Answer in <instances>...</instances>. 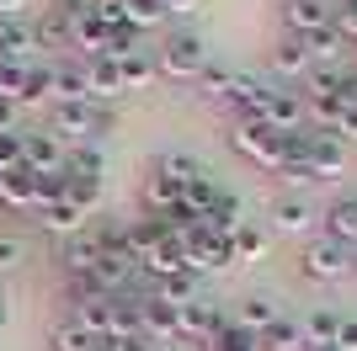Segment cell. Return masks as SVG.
<instances>
[{"instance_id": "cell-1", "label": "cell", "mask_w": 357, "mask_h": 351, "mask_svg": "<svg viewBox=\"0 0 357 351\" xmlns=\"http://www.w3.org/2000/svg\"><path fill=\"white\" fill-rule=\"evenodd\" d=\"M298 272L310 282H342V277L357 272V256H352V245H342V240L314 234L310 245H304V256H298Z\"/></svg>"}, {"instance_id": "cell-2", "label": "cell", "mask_w": 357, "mask_h": 351, "mask_svg": "<svg viewBox=\"0 0 357 351\" xmlns=\"http://www.w3.org/2000/svg\"><path fill=\"white\" fill-rule=\"evenodd\" d=\"M229 144L245 155V160H256L261 171H283V155H288V133H278L272 123H235V133H229Z\"/></svg>"}, {"instance_id": "cell-3", "label": "cell", "mask_w": 357, "mask_h": 351, "mask_svg": "<svg viewBox=\"0 0 357 351\" xmlns=\"http://www.w3.org/2000/svg\"><path fill=\"white\" fill-rule=\"evenodd\" d=\"M203 64H208V48H203V38L197 32H171L160 48V75H171V80H197L203 75Z\"/></svg>"}, {"instance_id": "cell-4", "label": "cell", "mask_w": 357, "mask_h": 351, "mask_svg": "<svg viewBox=\"0 0 357 351\" xmlns=\"http://www.w3.org/2000/svg\"><path fill=\"white\" fill-rule=\"evenodd\" d=\"M54 133L59 139H102V133H112V117L96 102H59L54 107Z\"/></svg>"}, {"instance_id": "cell-5", "label": "cell", "mask_w": 357, "mask_h": 351, "mask_svg": "<svg viewBox=\"0 0 357 351\" xmlns=\"http://www.w3.org/2000/svg\"><path fill=\"white\" fill-rule=\"evenodd\" d=\"M22 139H27V171H38V176H64L70 171V149H64V139L54 128L22 133Z\"/></svg>"}, {"instance_id": "cell-6", "label": "cell", "mask_w": 357, "mask_h": 351, "mask_svg": "<svg viewBox=\"0 0 357 351\" xmlns=\"http://www.w3.org/2000/svg\"><path fill=\"white\" fill-rule=\"evenodd\" d=\"M229 107H235V123H267V107H272V91L251 75H235L229 86Z\"/></svg>"}, {"instance_id": "cell-7", "label": "cell", "mask_w": 357, "mask_h": 351, "mask_svg": "<svg viewBox=\"0 0 357 351\" xmlns=\"http://www.w3.org/2000/svg\"><path fill=\"white\" fill-rule=\"evenodd\" d=\"M347 171V144L336 133H310V176L314 181H342Z\"/></svg>"}, {"instance_id": "cell-8", "label": "cell", "mask_w": 357, "mask_h": 351, "mask_svg": "<svg viewBox=\"0 0 357 351\" xmlns=\"http://www.w3.org/2000/svg\"><path fill=\"white\" fill-rule=\"evenodd\" d=\"M0 208H43V176L27 165L0 176Z\"/></svg>"}, {"instance_id": "cell-9", "label": "cell", "mask_w": 357, "mask_h": 351, "mask_svg": "<svg viewBox=\"0 0 357 351\" xmlns=\"http://www.w3.org/2000/svg\"><path fill=\"white\" fill-rule=\"evenodd\" d=\"M314 219H326V213H320L310 197H278V208H272V224H278V234H310Z\"/></svg>"}, {"instance_id": "cell-10", "label": "cell", "mask_w": 357, "mask_h": 351, "mask_svg": "<svg viewBox=\"0 0 357 351\" xmlns=\"http://www.w3.org/2000/svg\"><path fill=\"white\" fill-rule=\"evenodd\" d=\"M112 96H123V70L118 58H91L86 64V102H112Z\"/></svg>"}, {"instance_id": "cell-11", "label": "cell", "mask_w": 357, "mask_h": 351, "mask_svg": "<svg viewBox=\"0 0 357 351\" xmlns=\"http://www.w3.org/2000/svg\"><path fill=\"white\" fill-rule=\"evenodd\" d=\"M86 219H91V213H86L80 203L59 197V203H48V208H43V219H38V224H43L48 234H59V240H75V234H86Z\"/></svg>"}, {"instance_id": "cell-12", "label": "cell", "mask_w": 357, "mask_h": 351, "mask_svg": "<svg viewBox=\"0 0 357 351\" xmlns=\"http://www.w3.org/2000/svg\"><path fill=\"white\" fill-rule=\"evenodd\" d=\"M139 304H144V336L155 341V346H160V341H181V314L171 304H160L155 292L139 298Z\"/></svg>"}, {"instance_id": "cell-13", "label": "cell", "mask_w": 357, "mask_h": 351, "mask_svg": "<svg viewBox=\"0 0 357 351\" xmlns=\"http://www.w3.org/2000/svg\"><path fill=\"white\" fill-rule=\"evenodd\" d=\"M256 351H304V320L294 314H278V320L256 336Z\"/></svg>"}, {"instance_id": "cell-14", "label": "cell", "mask_w": 357, "mask_h": 351, "mask_svg": "<svg viewBox=\"0 0 357 351\" xmlns=\"http://www.w3.org/2000/svg\"><path fill=\"white\" fill-rule=\"evenodd\" d=\"M283 16H288V27H294V38H310V32L331 27L326 0H283Z\"/></svg>"}, {"instance_id": "cell-15", "label": "cell", "mask_w": 357, "mask_h": 351, "mask_svg": "<svg viewBox=\"0 0 357 351\" xmlns=\"http://www.w3.org/2000/svg\"><path fill=\"white\" fill-rule=\"evenodd\" d=\"M59 261L70 277H86V272H96V261H102V240L96 234H75V240H64Z\"/></svg>"}, {"instance_id": "cell-16", "label": "cell", "mask_w": 357, "mask_h": 351, "mask_svg": "<svg viewBox=\"0 0 357 351\" xmlns=\"http://www.w3.org/2000/svg\"><path fill=\"white\" fill-rule=\"evenodd\" d=\"M176 314H181V336L197 341V346H203V341L224 325V314H219L213 304H203V298H197V304H187V309H176Z\"/></svg>"}, {"instance_id": "cell-17", "label": "cell", "mask_w": 357, "mask_h": 351, "mask_svg": "<svg viewBox=\"0 0 357 351\" xmlns=\"http://www.w3.org/2000/svg\"><path fill=\"white\" fill-rule=\"evenodd\" d=\"M267 123L278 133H298V128H304V96H298V91H272Z\"/></svg>"}, {"instance_id": "cell-18", "label": "cell", "mask_w": 357, "mask_h": 351, "mask_svg": "<svg viewBox=\"0 0 357 351\" xmlns=\"http://www.w3.org/2000/svg\"><path fill=\"white\" fill-rule=\"evenodd\" d=\"M278 314H283V309L272 304L267 292H251V298H240V314H235V325H240V330H251V336H261V330H267V325L278 320Z\"/></svg>"}, {"instance_id": "cell-19", "label": "cell", "mask_w": 357, "mask_h": 351, "mask_svg": "<svg viewBox=\"0 0 357 351\" xmlns=\"http://www.w3.org/2000/svg\"><path fill=\"white\" fill-rule=\"evenodd\" d=\"M326 234L342 245H357V197H336L326 208Z\"/></svg>"}, {"instance_id": "cell-20", "label": "cell", "mask_w": 357, "mask_h": 351, "mask_svg": "<svg viewBox=\"0 0 357 351\" xmlns=\"http://www.w3.org/2000/svg\"><path fill=\"white\" fill-rule=\"evenodd\" d=\"M107 22H96V16H80V22H75V32H70V48H80V54H91V58H102L107 54Z\"/></svg>"}, {"instance_id": "cell-21", "label": "cell", "mask_w": 357, "mask_h": 351, "mask_svg": "<svg viewBox=\"0 0 357 351\" xmlns=\"http://www.w3.org/2000/svg\"><path fill=\"white\" fill-rule=\"evenodd\" d=\"M38 48L27 27H16V22H0V64H27V54Z\"/></svg>"}, {"instance_id": "cell-22", "label": "cell", "mask_w": 357, "mask_h": 351, "mask_svg": "<svg viewBox=\"0 0 357 351\" xmlns=\"http://www.w3.org/2000/svg\"><path fill=\"white\" fill-rule=\"evenodd\" d=\"M144 203H149V213H176L181 208V181H171V176H149L144 181Z\"/></svg>"}, {"instance_id": "cell-23", "label": "cell", "mask_w": 357, "mask_h": 351, "mask_svg": "<svg viewBox=\"0 0 357 351\" xmlns=\"http://www.w3.org/2000/svg\"><path fill=\"white\" fill-rule=\"evenodd\" d=\"M70 32H75V22L59 11V6H48V11H43V22L32 27V38H38L43 48H70Z\"/></svg>"}, {"instance_id": "cell-24", "label": "cell", "mask_w": 357, "mask_h": 351, "mask_svg": "<svg viewBox=\"0 0 357 351\" xmlns=\"http://www.w3.org/2000/svg\"><path fill=\"white\" fill-rule=\"evenodd\" d=\"M310 48H304V38H283V43L272 48V70L278 75H310Z\"/></svg>"}, {"instance_id": "cell-25", "label": "cell", "mask_w": 357, "mask_h": 351, "mask_svg": "<svg viewBox=\"0 0 357 351\" xmlns=\"http://www.w3.org/2000/svg\"><path fill=\"white\" fill-rule=\"evenodd\" d=\"M336 330H342V314H336V309L304 314V346H336Z\"/></svg>"}, {"instance_id": "cell-26", "label": "cell", "mask_w": 357, "mask_h": 351, "mask_svg": "<svg viewBox=\"0 0 357 351\" xmlns=\"http://www.w3.org/2000/svg\"><path fill=\"white\" fill-rule=\"evenodd\" d=\"M118 6H123V22H128V27H139V32L160 27L165 16H171V6H165V0H118Z\"/></svg>"}, {"instance_id": "cell-27", "label": "cell", "mask_w": 357, "mask_h": 351, "mask_svg": "<svg viewBox=\"0 0 357 351\" xmlns=\"http://www.w3.org/2000/svg\"><path fill=\"white\" fill-rule=\"evenodd\" d=\"M213 203H219V192H213L208 171L197 176V181H187V187H181V213H187V219H203Z\"/></svg>"}, {"instance_id": "cell-28", "label": "cell", "mask_w": 357, "mask_h": 351, "mask_svg": "<svg viewBox=\"0 0 357 351\" xmlns=\"http://www.w3.org/2000/svg\"><path fill=\"white\" fill-rule=\"evenodd\" d=\"M155 298H160V304H171V309H187V304H197V277H192V272H176V277H160Z\"/></svg>"}, {"instance_id": "cell-29", "label": "cell", "mask_w": 357, "mask_h": 351, "mask_svg": "<svg viewBox=\"0 0 357 351\" xmlns=\"http://www.w3.org/2000/svg\"><path fill=\"white\" fill-rule=\"evenodd\" d=\"M155 176H171V181H181V187H187V181H197V176H203V165H197L187 149H165L160 160H155Z\"/></svg>"}, {"instance_id": "cell-30", "label": "cell", "mask_w": 357, "mask_h": 351, "mask_svg": "<svg viewBox=\"0 0 357 351\" xmlns=\"http://www.w3.org/2000/svg\"><path fill=\"white\" fill-rule=\"evenodd\" d=\"M75 325L86 330V336H112V298H102V304H80L75 309Z\"/></svg>"}, {"instance_id": "cell-31", "label": "cell", "mask_w": 357, "mask_h": 351, "mask_svg": "<svg viewBox=\"0 0 357 351\" xmlns=\"http://www.w3.org/2000/svg\"><path fill=\"white\" fill-rule=\"evenodd\" d=\"M229 250H235V266H251L267 256V229H256V224H245V229L229 240Z\"/></svg>"}, {"instance_id": "cell-32", "label": "cell", "mask_w": 357, "mask_h": 351, "mask_svg": "<svg viewBox=\"0 0 357 351\" xmlns=\"http://www.w3.org/2000/svg\"><path fill=\"white\" fill-rule=\"evenodd\" d=\"M203 351H256V336H251V330H240L235 320H224L219 330L203 341Z\"/></svg>"}, {"instance_id": "cell-33", "label": "cell", "mask_w": 357, "mask_h": 351, "mask_svg": "<svg viewBox=\"0 0 357 351\" xmlns=\"http://www.w3.org/2000/svg\"><path fill=\"white\" fill-rule=\"evenodd\" d=\"M304 48H310L314 64H336V58H342V48H347V38H342L336 27H320V32H310V38H304Z\"/></svg>"}, {"instance_id": "cell-34", "label": "cell", "mask_w": 357, "mask_h": 351, "mask_svg": "<svg viewBox=\"0 0 357 351\" xmlns=\"http://www.w3.org/2000/svg\"><path fill=\"white\" fill-rule=\"evenodd\" d=\"M229 86H235V70H224V64H203L197 91H203L208 102H229Z\"/></svg>"}, {"instance_id": "cell-35", "label": "cell", "mask_w": 357, "mask_h": 351, "mask_svg": "<svg viewBox=\"0 0 357 351\" xmlns=\"http://www.w3.org/2000/svg\"><path fill=\"white\" fill-rule=\"evenodd\" d=\"M64 197H70V203H80L91 213V208L102 203V181H91V176H70L64 171Z\"/></svg>"}, {"instance_id": "cell-36", "label": "cell", "mask_w": 357, "mask_h": 351, "mask_svg": "<svg viewBox=\"0 0 357 351\" xmlns=\"http://www.w3.org/2000/svg\"><path fill=\"white\" fill-rule=\"evenodd\" d=\"M54 102H86V70H54Z\"/></svg>"}, {"instance_id": "cell-37", "label": "cell", "mask_w": 357, "mask_h": 351, "mask_svg": "<svg viewBox=\"0 0 357 351\" xmlns=\"http://www.w3.org/2000/svg\"><path fill=\"white\" fill-rule=\"evenodd\" d=\"M48 96H54V64H32L27 70V91H22V107L48 102Z\"/></svg>"}, {"instance_id": "cell-38", "label": "cell", "mask_w": 357, "mask_h": 351, "mask_svg": "<svg viewBox=\"0 0 357 351\" xmlns=\"http://www.w3.org/2000/svg\"><path fill=\"white\" fill-rule=\"evenodd\" d=\"M118 70H123V91H144L155 80V58L134 54V58H118Z\"/></svg>"}, {"instance_id": "cell-39", "label": "cell", "mask_w": 357, "mask_h": 351, "mask_svg": "<svg viewBox=\"0 0 357 351\" xmlns=\"http://www.w3.org/2000/svg\"><path fill=\"white\" fill-rule=\"evenodd\" d=\"M27 165V139H22V128L16 133H0V176H11Z\"/></svg>"}, {"instance_id": "cell-40", "label": "cell", "mask_w": 357, "mask_h": 351, "mask_svg": "<svg viewBox=\"0 0 357 351\" xmlns=\"http://www.w3.org/2000/svg\"><path fill=\"white\" fill-rule=\"evenodd\" d=\"M27 70H32V64H0V102H16V107H22Z\"/></svg>"}, {"instance_id": "cell-41", "label": "cell", "mask_w": 357, "mask_h": 351, "mask_svg": "<svg viewBox=\"0 0 357 351\" xmlns=\"http://www.w3.org/2000/svg\"><path fill=\"white\" fill-rule=\"evenodd\" d=\"M134 54H139V27H128V22H123V27L107 32V54H102V58H134Z\"/></svg>"}, {"instance_id": "cell-42", "label": "cell", "mask_w": 357, "mask_h": 351, "mask_svg": "<svg viewBox=\"0 0 357 351\" xmlns=\"http://www.w3.org/2000/svg\"><path fill=\"white\" fill-rule=\"evenodd\" d=\"M96 346V336H86V330H80V325H59V330H54V351H91Z\"/></svg>"}, {"instance_id": "cell-43", "label": "cell", "mask_w": 357, "mask_h": 351, "mask_svg": "<svg viewBox=\"0 0 357 351\" xmlns=\"http://www.w3.org/2000/svg\"><path fill=\"white\" fill-rule=\"evenodd\" d=\"M102 171H107V165H102V149H75V155H70V176H91V181H102Z\"/></svg>"}, {"instance_id": "cell-44", "label": "cell", "mask_w": 357, "mask_h": 351, "mask_svg": "<svg viewBox=\"0 0 357 351\" xmlns=\"http://www.w3.org/2000/svg\"><path fill=\"white\" fill-rule=\"evenodd\" d=\"M27 261V240L22 234H0V272H16Z\"/></svg>"}, {"instance_id": "cell-45", "label": "cell", "mask_w": 357, "mask_h": 351, "mask_svg": "<svg viewBox=\"0 0 357 351\" xmlns=\"http://www.w3.org/2000/svg\"><path fill=\"white\" fill-rule=\"evenodd\" d=\"M331 27L342 32L347 43H357V0H342V6L331 11Z\"/></svg>"}, {"instance_id": "cell-46", "label": "cell", "mask_w": 357, "mask_h": 351, "mask_svg": "<svg viewBox=\"0 0 357 351\" xmlns=\"http://www.w3.org/2000/svg\"><path fill=\"white\" fill-rule=\"evenodd\" d=\"M91 16L107 22V27H123V6H118V0H91Z\"/></svg>"}, {"instance_id": "cell-47", "label": "cell", "mask_w": 357, "mask_h": 351, "mask_svg": "<svg viewBox=\"0 0 357 351\" xmlns=\"http://www.w3.org/2000/svg\"><path fill=\"white\" fill-rule=\"evenodd\" d=\"M331 133H336L342 144H347V139H357V102L342 107V117H336V128H331Z\"/></svg>"}, {"instance_id": "cell-48", "label": "cell", "mask_w": 357, "mask_h": 351, "mask_svg": "<svg viewBox=\"0 0 357 351\" xmlns=\"http://www.w3.org/2000/svg\"><path fill=\"white\" fill-rule=\"evenodd\" d=\"M336 346H342V351H357V320H342V330H336Z\"/></svg>"}, {"instance_id": "cell-49", "label": "cell", "mask_w": 357, "mask_h": 351, "mask_svg": "<svg viewBox=\"0 0 357 351\" xmlns=\"http://www.w3.org/2000/svg\"><path fill=\"white\" fill-rule=\"evenodd\" d=\"M0 133H16V102H0Z\"/></svg>"}, {"instance_id": "cell-50", "label": "cell", "mask_w": 357, "mask_h": 351, "mask_svg": "<svg viewBox=\"0 0 357 351\" xmlns=\"http://www.w3.org/2000/svg\"><path fill=\"white\" fill-rule=\"evenodd\" d=\"M22 11H27V0H0V22H16Z\"/></svg>"}, {"instance_id": "cell-51", "label": "cell", "mask_w": 357, "mask_h": 351, "mask_svg": "<svg viewBox=\"0 0 357 351\" xmlns=\"http://www.w3.org/2000/svg\"><path fill=\"white\" fill-rule=\"evenodd\" d=\"M118 351H155V341H149V336H134V341H118Z\"/></svg>"}, {"instance_id": "cell-52", "label": "cell", "mask_w": 357, "mask_h": 351, "mask_svg": "<svg viewBox=\"0 0 357 351\" xmlns=\"http://www.w3.org/2000/svg\"><path fill=\"white\" fill-rule=\"evenodd\" d=\"M304 351H342V346H304Z\"/></svg>"}, {"instance_id": "cell-53", "label": "cell", "mask_w": 357, "mask_h": 351, "mask_svg": "<svg viewBox=\"0 0 357 351\" xmlns=\"http://www.w3.org/2000/svg\"><path fill=\"white\" fill-rule=\"evenodd\" d=\"M0 320H6V292H0Z\"/></svg>"}, {"instance_id": "cell-54", "label": "cell", "mask_w": 357, "mask_h": 351, "mask_svg": "<svg viewBox=\"0 0 357 351\" xmlns=\"http://www.w3.org/2000/svg\"><path fill=\"white\" fill-rule=\"evenodd\" d=\"M187 6H192V0H187Z\"/></svg>"}, {"instance_id": "cell-55", "label": "cell", "mask_w": 357, "mask_h": 351, "mask_svg": "<svg viewBox=\"0 0 357 351\" xmlns=\"http://www.w3.org/2000/svg\"><path fill=\"white\" fill-rule=\"evenodd\" d=\"M0 213H6V208H0Z\"/></svg>"}]
</instances>
